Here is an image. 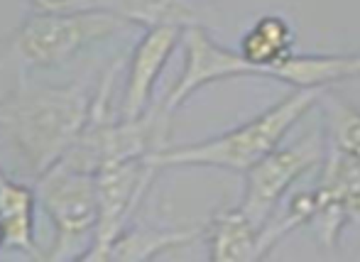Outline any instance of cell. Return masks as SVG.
<instances>
[{"mask_svg":"<svg viewBox=\"0 0 360 262\" xmlns=\"http://www.w3.org/2000/svg\"><path fill=\"white\" fill-rule=\"evenodd\" d=\"M262 230L240 209H226L209 221L204 230L209 258L214 262H252L260 255Z\"/></svg>","mask_w":360,"mask_h":262,"instance_id":"cell-10","label":"cell"},{"mask_svg":"<svg viewBox=\"0 0 360 262\" xmlns=\"http://www.w3.org/2000/svg\"><path fill=\"white\" fill-rule=\"evenodd\" d=\"M181 49H184V64H181V74L169 89L165 103L160 108L167 115H174L191 96L199 89L209 86L216 81H226V79L238 77H260L255 64H250L238 49L223 47L218 44L199 22L189 25L181 37Z\"/></svg>","mask_w":360,"mask_h":262,"instance_id":"cell-7","label":"cell"},{"mask_svg":"<svg viewBox=\"0 0 360 262\" xmlns=\"http://www.w3.org/2000/svg\"><path fill=\"white\" fill-rule=\"evenodd\" d=\"M206 228H150V225H133L128 223L123 233L113 240L108 250V260L123 262H140L150 260L167 250L181 248V245L194 243L196 238H204Z\"/></svg>","mask_w":360,"mask_h":262,"instance_id":"cell-12","label":"cell"},{"mask_svg":"<svg viewBox=\"0 0 360 262\" xmlns=\"http://www.w3.org/2000/svg\"><path fill=\"white\" fill-rule=\"evenodd\" d=\"M160 169L143 159H110L96 167V189H98V225L91 248L81 260H108L113 240L130 223L135 209L143 204L147 189Z\"/></svg>","mask_w":360,"mask_h":262,"instance_id":"cell-5","label":"cell"},{"mask_svg":"<svg viewBox=\"0 0 360 262\" xmlns=\"http://www.w3.org/2000/svg\"><path fill=\"white\" fill-rule=\"evenodd\" d=\"M5 248V233H3V223H0V250Z\"/></svg>","mask_w":360,"mask_h":262,"instance_id":"cell-16","label":"cell"},{"mask_svg":"<svg viewBox=\"0 0 360 262\" xmlns=\"http://www.w3.org/2000/svg\"><path fill=\"white\" fill-rule=\"evenodd\" d=\"M323 150H326V140L319 135H309L292 148L280 145L277 150H272L267 157H262L255 167L245 172V191L238 209L262 230L275 216L289 186L307 174L314 164L321 162Z\"/></svg>","mask_w":360,"mask_h":262,"instance_id":"cell-6","label":"cell"},{"mask_svg":"<svg viewBox=\"0 0 360 262\" xmlns=\"http://www.w3.org/2000/svg\"><path fill=\"white\" fill-rule=\"evenodd\" d=\"M323 91L326 89H294L270 110L238 125L236 130H228L201 143L165 148L162 152L152 155L150 162L160 172L169 167H216L245 174L272 150L280 148L289 130L319 103Z\"/></svg>","mask_w":360,"mask_h":262,"instance_id":"cell-2","label":"cell"},{"mask_svg":"<svg viewBox=\"0 0 360 262\" xmlns=\"http://www.w3.org/2000/svg\"><path fill=\"white\" fill-rule=\"evenodd\" d=\"M319 103L323 105V140L326 152H336L343 157H360V110L341 96L321 93Z\"/></svg>","mask_w":360,"mask_h":262,"instance_id":"cell-14","label":"cell"},{"mask_svg":"<svg viewBox=\"0 0 360 262\" xmlns=\"http://www.w3.org/2000/svg\"><path fill=\"white\" fill-rule=\"evenodd\" d=\"M238 52L255 64L260 77L282 79V62L294 54V30L280 15H265L260 18L240 39Z\"/></svg>","mask_w":360,"mask_h":262,"instance_id":"cell-9","label":"cell"},{"mask_svg":"<svg viewBox=\"0 0 360 262\" xmlns=\"http://www.w3.org/2000/svg\"><path fill=\"white\" fill-rule=\"evenodd\" d=\"M103 10H110L128 25L140 27H160V25H181L189 27L196 15L184 0H98Z\"/></svg>","mask_w":360,"mask_h":262,"instance_id":"cell-13","label":"cell"},{"mask_svg":"<svg viewBox=\"0 0 360 262\" xmlns=\"http://www.w3.org/2000/svg\"><path fill=\"white\" fill-rule=\"evenodd\" d=\"M37 191L27 184L5 176L0 181V223L5 233V248L20 250L30 258L44 260L34 240V209H37Z\"/></svg>","mask_w":360,"mask_h":262,"instance_id":"cell-11","label":"cell"},{"mask_svg":"<svg viewBox=\"0 0 360 262\" xmlns=\"http://www.w3.org/2000/svg\"><path fill=\"white\" fill-rule=\"evenodd\" d=\"M96 91L84 84H32L20 77L0 96V143L20 172L39 179L84 138L94 115Z\"/></svg>","mask_w":360,"mask_h":262,"instance_id":"cell-1","label":"cell"},{"mask_svg":"<svg viewBox=\"0 0 360 262\" xmlns=\"http://www.w3.org/2000/svg\"><path fill=\"white\" fill-rule=\"evenodd\" d=\"M37 13H81V10L101 8L98 0H30Z\"/></svg>","mask_w":360,"mask_h":262,"instance_id":"cell-15","label":"cell"},{"mask_svg":"<svg viewBox=\"0 0 360 262\" xmlns=\"http://www.w3.org/2000/svg\"><path fill=\"white\" fill-rule=\"evenodd\" d=\"M181 25H160V27L145 30L138 39L128 62V77L123 84V98H120V118L135 120L150 110V100L155 93L157 79L162 77L167 62L172 59L174 49L184 37Z\"/></svg>","mask_w":360,"mask_h":262,"instance_id":"cell-8","label":"cell"},{"mask_svg":"<svg viewBox=\"0 0 360 262\" xmlns=\"http://www.w3.org/2000/svg\"><path fill=\"white\" fill-rule=\"evenodd\" d=\"M5 176H8V174H5V172H3V167H0V181H3Z\"/></svg>","mask_w":360,"mask_h":262,"instance_id":"cell-17","label":"cell"},{"mask_svg":"<svg viewBox=\"0 0 360 262\" xmlns=\"http://www.w3.org/2000/svg\"><path fill=\"white\" fill-rule=\"evenodd\" d=\"M37 201L54 228L49 260L84 258L98 225V189L96 172L62 159L49 172L34 179Z\"/></svg>","mask_w":360,"mask_h":262,"instance_id":"cell-4","label":"cell"},{"mask_svg":"<svg viewBox=\"0 0 360 262\" xmlns=\"http://www.w3.org/2000/svg\"><path fill=\"white\" fill-rule=\"evenodd\" d=\"M123 27H128V22L103 8L81 13L32 10L3 44V57L10 64H18L20 77H25L30 69L62 67Z\"/></svg>","mask_w":360,"mask_h":262,"instance_id":"cell-3","label":"cell"}]
</instances>
